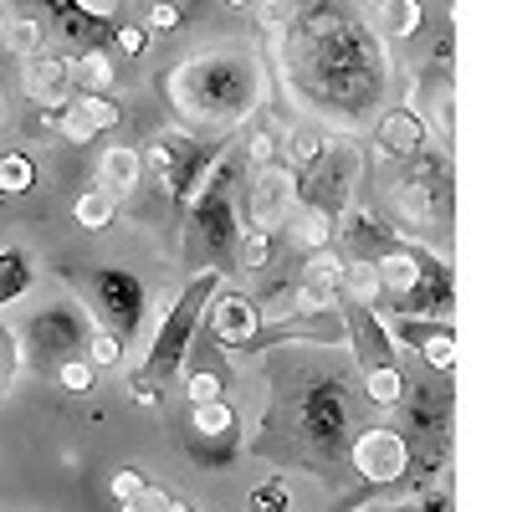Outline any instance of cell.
Segmentation results:
<instances>
[{"label": "cell", "mask_w": 512, "mask_h": 512, "mask_svg": "<svg viewBox=\"0 0 512 512\" xmlns=\"http://www.w3.org/2000/svg\"><path fill=\"white\" fill-rule=\"evenodd\" d=\"M88 359H93V369H118L123 364V344L108 328H98L93 318H88Z\"/></svg>", "instance_id": "obj_34"}, {"label": "cell", "mask_w": 512, "mask_h": 512, "mask_svg": "<svg viewBox=\"0 0 512 512\" xmlns=\"http://www.w3.org/2000/svg\"><path fill=\"white\" fill-rule=\"evenodd\" d=\"M369 277H374V313H400V318L456 313V272L425 241L400 236L379 262H369Z\"/></svg>", "instance_id": "obj_4"}, {"label": "cell", "mask_w": 512, "mask_h": 512, "mask_svg": "<svg viewBox=\"0 0 512 512\" xmlns=\"http://www.w3.org/2000/svg\"><path fill=\"white\" fill-rule=\"evenodd\" d=\"M384 333L395 349H410L425 369L451 374L456 369V323L451 318H400V313H379Z\"/></svg>", "instance_id": "obj_14"}, {"label": "cell", "mask_w": 512, "mask_h": 512, "mask_svg": "<svg viewBox=\"0 0 512 512\" xmlns=\"http://www.w3.org/2000/svg\"><path fill=\"white\" fill-rule=\"evenodd\" d=\"M328 139H333V134H323V128H313V123H292L287 134H282V149L292 154V169H303V164H313V159L323 154Z\"/></svg>", "instance_id": "obj_30"}, {"label": "cell", "mask_w": 512, "mask_h": 512, "mask_svg": "<svg viewBox=\"0 0 512 512\" xmlns=\"http://www.w3.org/2000/svg\"><path fill=\"white\" fill-rule=\"evenodd\" d=\"M0 47H11V52L26 62V57H36V52H47V26L21 11V21H6V36H0Z\"/></svg>", "instance_id": "obj_28"}, {"label": "cell", "mask_w": 512, "mask_h": 512, "mask_svg": "<svg viewBox=\"0 0 512 512\" xmlns=\"http://www.w3.org/2000/svg\"><path fill=\"white\" fill-rule=\"evenodd\" d=\"M226 144H210V139H195L185 128H169V134L149 139L139 149V164H144V180L159 200H169L175 210H185V200L195 195V185L210 175V164L221 159Z\"/></svg>", "instance_id": "obj_8"}, {"label": "cell", "mask_w": 512, "mask_h": 512, "mask_svg": "<svg viewBox=\"0 0 512 512\" xmlns=\"http://www.w3.org/2000/svg\"><path fill=\"white\" fill-rule=\"evenodd\" d=\"M297 175V205H313L323 216H344L354 205V185L364 180V154L354 139H328L323 154L303 169H292Z\"/></svg>", "instance_id": "obj_11"}, {"label": "cell", "mask_w": 512, "mask_h": 512, "mask_svg": "<svg viewBox=\"0 0 512 512\" xmlns=\"http://www.w3.org/2000/svg\"><path fill=\"white\" fill-rule=\"evenodd\" d=\"M72 282H77L82 297H88V303H82V313H88L98 328H108L123 349L144 333V313H149V287H144V277L123 272V267H77Z\"/></svg>", "instance_id": "obj_9"}, {"label": "cell", "mask_w": 512, "mask_h": 512, "mask_svg": "<svg viewBox=\"0 0 512 512\" xmlns=\"http://www.w3.org/2000/svg\"><path fill=\"white\" fill-rule=\"evenodd\" d=\"M425 26V6L420 0H374V36L379 41H410Z\"/></svg>", "instance_id": "obj_22"}, {"label": "cell", "mask_w": 512, "mask_h": 512, "mask_svg": "<svg viewBox=\"0 0 512 512\" xmlns=\"http://www.w3.org/2000/svg\"><path fill=\"white\" fill-rule=\"evenodd\" d=\"M113 216H118V200L108 195V190H82L77 200H72V221L82 226V231H108L113 226Z\"/></svg>", "instance_id": "obj_26"}, {"label": "cell", "mask_w": 512, "mask_h": 512, "mask_svg": "<svg viewBox=\"0 0 512 512\" xmlns=\"http://www.w3.org/2000/svg\"><path fill=\"white\" fill-rule=\"evenodd\" d=\"M297 6H313V0H297Z\"/></svg>", "instance_id": "obj_46"}, {"label": "cell", "mask_w": 512, "mask_h": 512, "mask_svg": "<svg viewBox=\"0 0 512 512\" xmlns=\"http://www.w3.org/2000/svg\"><path fill=\"white\" fill-rule=\"evenodd\" d=\"M21 6H47L52 21L62 26V36L77 41V47H108V36H113V26H118L113 16L88 11L82 0H21Z\"/></svg>", "instance_id": "obj_18"}, {"label": "cell", "mask_w": 512, "mask_h": 512, "mask_svg": "<svg viewBox=\"0 0 512 512\" xmlns=\"http://www.w3.org/2000/svg\"><path fill=\"white\" fill-rule=\"evenodd\" d=\"M21 333L11 328V323H0V395L11 390V384L21 379Z\"/></svg>", "instance_id": "obj_33"}, {"label": "cell", "mask_w": 512, "mask_h": 512, "mask_svg": "<svg viewBox=\"0 0 512 512\" xmlns=\"http://www.w3.org/2000/svg\"><path fill=\"white\" fill-rule=\"evenodd\" d=\"M226 6H231V11H246V6H256V0H226Z\"/></svg>", "instance_id": "obj_43"}, {"label": "cell", "mask_w": 512, "mask_h": 512, "mask_svg": "<svg viewBox=\"0 0 512 512\" xmlns=\"http://www.w3.org/2000/svg\"><path fill=\"white\" fill-rule=\"evenodd\" d=\"M180 379H185V400H190V405H205V400H226V390L236 384L226 349H221V344H210L205 333H195V344H190V354H185V369H180Z\"/></svg>", "instance_id": "obj_16"}, {"label": "cell", "mask_w": 512, "mask_h": 512, "mask_svg": "<svg viewBox=\"0 0 512 512\" xmlns=\"http://www.w3.org/2000/svg\"><path fill=\"white\" fill-rule=\"evenodd\" d=\"M359 379L349 369L303 374L277 400V410L262 420V451L292 466H313L318 477H333L349 456V441L359 431Z\"/></svg>", "instance_id": "obj_3"}, {"label": "cell", "mask_w": 512, "mask_h": 512, "mask_svg": "<svg viewBox=\"0 0 512 512\" xmlns=\"http://www.w3.org/2000/svg\"><path fill=\"white\" fill-rule=\"evenodd\" d=\"M21 88L31 103L41 108H57L72 98V82H67V57H52V52H36L26 57V72H21Z\"/></svg>", "instance_id": "obj_19"}, {"label": "cell", "mask_w": 512, "mask_h": 512, "mask_svg": "<svg viewBox=\"0 0 512 512\" xmlns=\"http://www.w3.org/2000/svg\"><path fill=\"white\" fill-rule=\"evenodd\" d=\"M282 67L292 93L303 98L318 118L333 123H369L384 98H390V57H384V41L354 21L349 11L313 0L303 6L287 31H282Z\"/></svg>", "instance_id": "obj_1"}, {"label": "cell", "mask_w": 512, "mask_h": 512, "mask_svg": "<svg viewBox=\"0 0 512 512\" xmlns=\"http://www.w3.org/2000/svg\"><path fill=\"white\" fill-rule=\"evenodd\" d=\"M277 236H287L292 251H303V256L328 251L333 246V216H323V210H313V205H292L282 216V226H277Z\"/></svg>", "instance_id": "obj_20"}, {"label": "cell", "mask_w": 512, "mask_h": 512, "mask_svg": "<svg viewBox=\"0 0 512 512\" xmlns=\"http://www.w3.org/2000/svg\"><path fill=\"white\" fill-rule=\"evenodd\" d=\"M144 487H149V477L139 472V466H118L113 482H108L113 502H134V497H144Z\"/></svg>", "instance_id": "obj_37"}, {"label": "cell", "mask_w": 512, "mask_h": 512, "mask_svg": "<svg viewBox=\"0 0 512 512\" xmlns=\"http://www.w3.org/2000/svg\"><path fill=\"white\" fill-rule=\"evenodd\" d=\"M57 384H62V390L67 395H93V384H98V369H93V359L88 354H82V359H67L57 374H52Z\"/></svg>", "instance_id": "obj_36"}, {"label": "cell", "mask_w": 512, "mask_h": 512, "mask_svg": "<svg viewBox=\"0 0 512 512\" xmlns=\"http://www.w3.org/2000/svg\"><path fill=\"white\" fill-rule=\"evenodd\" d=\"M241 154L236 144L221 149V159L210 164V175L195 185V195L185 200L180 221L190 226V241L210 256V267L226 272L231 256H236V241H241V210H236V190H241Z\"/></svg>", "instance_id": "obj_7"}, {"label": "cell", "mask_w": 512, "mask_h": 512, "mask_svg": "<svg viewBox=\"0 0 512 512\" xmlns=\"http://www.w3.org/2000/svg\"><path fill=\"white\" fill-rule=\"evenodd\" d=\"M446 507H451V492L441 487V492H415L405 502H369L359 512H446Z\"/></svg>", "instance_id": "obj_35"}, {"label": "cell", "mask_w": 512, "mask_h": 512, "mask_svg": "<svg viewBox=\"0 0 512 512\" xmlns=\"http://www.w3.org/2000/svg\"><path fill=\"white\" fill-rule=\"evenodd\" d=\"M164 502H169V492L164 487H144V497H134V502H118V512H164Z\"/></svg>", "instance_id": "obj_40"}, {"label": "cell", "mask_w": 512, "mask_h": 512, "mask_svg": "<svg viewBox=\"0 0 512 512\" xmlns=\"http://www.w3.org/2000/svg\"><path fill=\"white\" fill-rule=\"evenodd\" d=\"M88 354V313L82 303L62 297V303H47L26 318V333H21V364L31 374H57L67 359H82Z\"/></svg>", "instance_id": "obj_10"}, {"label": "cell", "mask_w": 512, "mask_h": 512, "mask_svg": "<svg viewBox=\"0 0 512 512\" xmlns=\"http://www.w3.org/2000/svg\"><path fill=\"white\" fill-rule=\"evenodd\" d=\"M0 36H6V11H0Z\"/></svg>", "instance_id": "obj_45"}, {"label": "cell", "mask_w": 512, "mask_h": 512, "mask_svg": "<svg viewBox=\"0 0 512 512\" xmlns=\"http://www.w3.org/2000/svg\"><path fill=\"white\" fill-rule=\"evenodd\" d=\"M180 451L185 461H195L200 472H226L241 456V415L231 400H205L190 405L185 425H180Z\"/></svg>", "instance_id": "obj_12"}, {"label": "cell", "mask_w": 512, "mask_h": 512, "mask_svg": "<svg viewBox=\"0 0 512 512\" xmlns=\"http://www.w3.org/2000/svg\"><path fill=\"white\" fill-rule=\"evenodd\" d=\"M292 205H297V175H292L287 159L262 164V169H246V180H241V190H236L241 226H251V231H277Z\"/></svg>", "instance_id": "obj_13"}, {"label": "cell", "mask_w": 512, "mask_h": 512, "mask_svg": "<svg viewBox=\"0 0 512 512\" xmlns=\"http://www.w3.org/2000/svg\"><path fill=\"white\" fill-rule=\"evenodd\" d=\"M262 328V308H256V297L236 292V287H216V297L205 303V318H200V333L210 338V344H221L226 354H241L246 338Z\"/></svg>", "instance_id": "obj_15"}, {"label": "cell", "mask_w": 512, "mask_h": 512, "mask_svg": "<svg viewBox=\"0 0 512 512\" xmlns=\"http://www.w3.org/2000/svg\"><path fill=\"white\" fill-rule=\"evenodd\" d=\"M139 185H144L139 149H134V144H113V149H103V159H98V190H108V195L118 200V195L139 190Z\"/></svg>", "instance_id": "obj_21"}, {"label": "cell", "mask_w": 512, "mask_h": 512, "mask_svg": "<svg viewBox=\"0 0 512 512\" xmlns=\"http://www.w3.org/2000/svg\"><path fill=\"white\" fill-rule=\"evenodd\" d=\"M180 21H185V11L175 6V0H154L144 31H149V36H164V31H180Z\"/></svg>", "instance_id": "obj_38"}, {"label": "cell", "mask_w": 512, "mask_h": 512, "mask_svg": "<svg viewBox=\"0 0 512 512\" xmlns=\"http://www.w3.org/2000/svg\"><path fill=\"white\" fill-rule=\"evenodd\" d=\"M344 466L354 472V492L338 502V512H359L369 502H390L395 492L415 487V492H431V461H420L405 441V431L395 425H359Z\"/></svg>", "instance_id": "obj_6"}, {"label": "cell", "mask_w": 512, "mask_h": 512, "mask_svg": "<svg viewBox=\"0 0 512 512\" xmlns=\"http://www.w3.org/2000/svg\"><path fill=\"white\" fill-rule=\"evenodd\" d=\"M272 262H277V231H251V226H241V241H236L231 267H241V272H267Z\"/></svg>", "instance_id": "obj_25"}, {"label": "cell", "mask_w": 512, "mask_h": 512, "mask_svg": "<svg viewBox=\"0 0 512 512\" xmlns=\"http://www.w3.org/2000/svg\"><path fill=\"white\" fill-rule=\"evenodd\" d=\"M36 287V256L26 246H6L0 251V313Z\"/></svg>", "instance_id": "obj_24"}, {"label": "cell", "mask_w": 512, "mask_h": 512, "mask_svg": "<svg viewBox=\"0 0 512 512\" xmlns=\"http://www.w3.org/2000/svg\"><path fill=\"white\" fill-rule=\"evenodd\" d=\"M425 144H431V123H425V113H415L410 103H390V108L374 113V149L390 164L415 159Z\"/></svg>", "instance_id": "obj_17"}, {"label": "cell", "mask_w": 512, "mask_h": 512, "mask_svg": "<svg viewBox=\"0 0 512 512\" xmlns=\"http://www.w3.org/2000/svg\"><path fill=\"white\" fill-rule=\"evenodd\" d=\"M159 88L185 134L226 144L272 98V72L256 47H210L169 67Z\"/></svg>", "instance_id": "obj_2"}, {"label": "cell", "mask_w": 512, "mask_h": 512, "mask_svg": "<svg viewBox=\"0 0 512 512\" xmlns=\"http://www.w3.org/2000/svg\"><path fill=\"white\" fill-rule=\"evenodd\" d=\"M88 11H98V16H113V0H82Z\"/></svg>", "instance_id": "obj_42"}, {"label": "cell", "mask_w": 512, "mask_h": 512, "mask_svg": "<svg viewBox=\"0 0 512 512\" xmlns=\"http://www.w3.org/2000/svg\"><path fill=\"white\" fill-rule=\"evenodd\" d=\"M226 282V272L216 267H205L195 272L180 292H175V303L164 308L154 338H149V349H144V364L139 369H128V400L134 405H159L164 400V384H175L180 369H185V354L195 344V333H200V318H205V303L216 297V287Z\"/></svg>", "instance_id": "obj_5"}, {"label": "cell", "mask_w": 512, "mask_h": 512, "mask_svg": "<svg viewBox=\"0 0 512 512\" xmlns=\"http://www.w3.org/2000/svg\"><path fill=\"white\" fill-rule=\"evenodd\" d=\"M36 190V159L11 149L0 154V200H16V195H31Z\"/></svg>", "instance_id": "obj_27"}, {"label": "cell", "mask_w": 512, "mask_h": 512, "mask_svg": "<svg viewBox=\"0 0 512 512\" xmlns=\"http://www.w3.org/2000/svg\"><path fill=\"white\" fill-rule=\"evenodd\" d=\"M292 507V487L287 477H267L246 492V512H287Z\"/></svg>", "instance_id": "obj_32"}, {"label": "cell", "mask_w": 512, "mask_h": 512, "mask_svg": "<svg viewBox=\"0 0 512 512\" xmlns=\"http://www.w3.org/2000/svg\"><path fill=\"white\" fill-rule=\"evenodd\" d=\"M72 108L93 123V134H108V128L123 123V108H118L113 93H72Z\"/></svg>", "instance_id": "obj_29"}, {"label": "cell", "mask_w": 512, "mask_h": 512, "mask_svg": "<svg viewBox=\"0 0 512 512\" xmlns=\"http://www.w3.org/2000/svg\"><path fill=\"white\" fill-rule=\"evenodd\" d=\"M113 41H118V52H123V57H139V52L149 47V31H144V26H123V21H118V26H113Z\"/></svg>", "instance_id": "obj_39"}, {"label": "cell", "mask_w": 512, "mask_h": 512, "mask_svg": "<svg viewBox=\"0 0 512 512\" xmlns=\"http://www.w3.org/2000/svg\"><path fill=\"white\" fill-rule=\"evenodd\" d=\"M175 6H180V11H185V6H200V0H175Z\"/></svg>", "instance_id": "obj_44"}, {"label": "cell", "mask_w": 512, "mask_h": 512, "mask_svg": "<svg viewBox=\"0 0 512 512\" xmlns=\"http://www.w3.org/2000/svg\"><path fill=\"white\" fill-rule=\"evenodd\" d=\"M67 82H72V93H113L108 47H82L77 57H67Z\"/></svg>", "instance_id": "obj_23"}, {"label": "cell", "mask_w": 512, "mask_h": 512, "mask_svg": "<svg viewBox=\"0 0 512 512\" xmlns=\"http://www.w3.org/2000/svg\"><path fill=\"white\" fill-rule=\"evenodd\" d=\"M41 118H47V128H52V134H62L67 144H93V139H98V134H93V123L72 108V98L57 103V108H41Z\"/></svg>", "instance_id": "obj_31"}, {"label": "cell", "mask_w": 512, "mask_h": 512, "mask_svg": "<svg viewBox=\"0 0 512 512\" xmlns=\"http://www.w3.org/2000/svg\"><path fill=\"white\" fill-rule=\"evenodd\" d=\"M164 512H200V507H195V502H180V497H169V502H164Z\"/></svg>", "instance_id": "obj_41"}]
</instances>
